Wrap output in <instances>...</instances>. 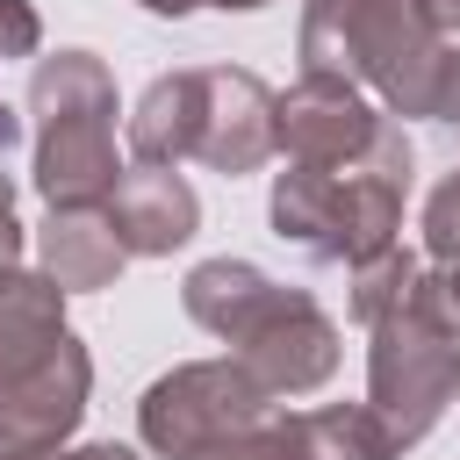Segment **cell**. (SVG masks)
<instances>
[{
    "instance_id": "cell-1",
    "label": "cell",
    "mask_w": 460,
    "mask_h": 460,
    "mask_svg": "<svg viewBox=\"0 0 460 460\" xmlns=\"http://www.w3.org/2000/svg\"><path fill=\"white\" fill-rule=\"evenodd\" d=\"M180 309L216 331L252 374L259 388L280 402V395H309L338 374V323L316 309L309 288H280L266 280L252 259H201L187 266L180 280Z\"/></svg>"
},
{
    "instance_id": "cell-2",
    "label": "cell",
    "mask_w": 460,
    "mask_h": 460,
    "mask_svg": "<svg viewBox=\"0 0 460 460\" xmlns=\"http://www.w3.org/2000/svg\"><path fill=\"white\" fill-rule=\"evenodd\" d=\"M410 129L388 115V129L374 137V151L359 165H288L273 172V237L295 244L316 266H359L374 252L395 244L402 230V201H410Z\"/></svg>"
},
{
    "instance_id": "cell-3",
    "label": "cell",
    "mask_w": 460,
    "mask_h": 460,
    "mask_svg": "<svg viewBox=\"0 0 460 460\" xmlns=\"http://www.w3.org/2000/svg\"><path fill=\"white\" fill-rule=\"evenodd\" d=\"M302 72H331L374 86L395 122L431 115L438 36L424 29L417 0H302Z\"/></svg>"
},
{
    "instance_id": "cell-4",
    "label": "cell",
    "mask_w": 460,
    "mask_h": 460,
    "mask_svg": "<svg viewBox=\"0 0 460 460\" xmlns=\"http://www.w3.org/2000/svg\"><path fill=\"white\" fill-rule=\"evenodd\" d=\"M367 410L381 417L388 446L410 453L460 402V331L438 316L431 280L417 273L410 295L367 323Z\"/></svg>"
},
{
    "instance_id": "cell-5",
    "label": "cell",
    "mask_w": 460,
    "mask_h": 460,
    "mask_svg": "<svg viewBox=\"0 0 460 460\" xmlns=\"http://www.w3.org/2000/svg\"><path fill=\"white\" fill-rule=\"evenodd\" d=\"M266 410H273V395L259 388V374H252L237 352H223V359H187V367H172V374H158V381L144 388V402H137V438H144V453H158V460H187V453H201V446L259 424Z\"/></svg>"
},
{
    "instance_id": "cell-6",
    "label": "cell",
    "mask_w": 460,
    "mask_h": 460,
    "mask_svg": "<svg viewBox=\"0 0 460 460\" xmlns=\"http://www.w3.org/2000/svg\"><path fill=\"white\" fill-rule=\"evenodd\" d=\"M381 129L388 108H374L352 79L302 72L288 93H273V151L288 165H359Z\"/></svg>"
},
{
    "instance_id": "cell-7",
    "label": "cell",
    "mask_w": 460,
    "mask_h": 460,
    "mask_svg": "<svg viewBox=\"0 0 460 460\" xmlns=\"http://www.w3.org/2000/svg\"><path fill=\"white\" fill-rule=\"evenodd\" d=\"M93 395V352L79 345V331H65L29 374L0 381V453H58Z\"/></svg>"
},
{
    "instance_id": "cell-8",
    "label": "cell",
    "mask_w": 460,
    "mask_h": 460,
    "mask_svg": "<svg viewBox=\"0 0 460 460\" xmlns=\"http://www.w3.org/2000/svg\"><path fill=\"white\" fill-rule=\"evenodd\" d=\"M194 158L223 180H244L273 158V86L244 65H201Z\"/></svg>"
},
{
    "instance_id": "cell-9",
    "label": "cell",
    "mask_w": 460,
    "mask_h": 460,
    "mask_svg": "<svg viewBox=\"0 0 460 460\" xmlns=\"http://www.w3.org/2000/svg\"><path fill=\"white\" fill-rule=\"evenodd\" d=\"M115 115L122 108H72V115H36V194L50 208H101L122 180L115 151Z\"/></svg>"
},
{
    "instance_id": "cell-10",
    "label": "cell",
    "mask_w": 460,
    "mask_h": 460,
    "mask_svg": "<svg viewBox=\"0 0 460 460\" xmlns=\"http://www.w3.org/2000/svg\"><path fill=\"white\" fill-rule=\"evenodd\" d=\"M108 223H115V237H122L129 259H165V252H180L201 230V201L180 180V165H137V172L115 180Z\"/></svg>"
},
{
    "instance_id": "cell-11",
    "label": "cell",
    "mask_w": 460,
    "mask_h": 460,
    "mask_svg": "<svg viewBox=\"0 0 460 460\" xmlns=\"http://www.w3.org/2000/svg\"><path fill=\"white\" fill-rule=\"evenodd\" d=\"M36 266L65 288V295H93V288H115L129 252L108 223V201L101 208H50L43 230H36Z\"/></svg>"
},
{
    "instance_id": "cell-12",
    "label": "cell",
    "mask_w": 460,
    "mask_h": 460,
    "mask_svg": "<svg viewBox=\"0 0 460 460\" xmlns=\"http://www.w3.org/2000/svg\"><path fill=\"white\" fill-rule=\"evenodd\" d=\"M72 323H65V288L36 266H14L7 280H0V381H14V374H29L58 338H65Z\"/></svg>"
},
{
    "instance_id": "cell-13",
    "label": "cell",
    "mask_w": 460,
    "mask_h": 460,
    "mask_svg": "<svg viewBox=\"0 0 460 460\" xmlns=\"http://www.w3.org/2000/svg\"><path fill=\"white\" fill-rule=\"evenodd\" d=\"M194 115H201V65L158 72L144 101L129 108V158L137 165H180L194 158Z\"/></svg>"
},
{
    "instance_id": "cell-14",
    "label": "cell",
    "mask_w": 460,
    "mask_h": 460,
    "mask_svg": "<svg viewBox=\"0 0 460 460\" xmlns=\"http://www.w3.org/2000/svg\"><path fill=\"white\" fill-rule=\"evenodd\" d=\"M302 438H309V460H395V446H388V431L367 402L302 410Z\"/></svg>"
},
{
    "instance_id": "cell-15",
    "label": "cell",
    "mask_w": 460,
    "mask_h": 460,
    "mask_svg": "<svg viewBox=\"0 0 460 460\" xmlns=\"http://www.w3.org/2000/svg\"><path fill=\"white\" fill-rule=\"evenodd\" d=\"M424 273V259L417 252H402V244H388V252H374V259H359V266H345V316L352 323H374L381 309H395L402 295H410V280Z\"/></svg>"
},
{
    "instance_id": "cell-16",
    "label": "cell",
    "mask_w": 460,
    "mask_h": 460,
    "mask_svg": "<svg viewBox=\"0 0 460 460\" xmlns=\"http://www.w3.org/2000/svg\"><path fill=\"white\" fill-rule=\"evenodd\" d=\"M187 460H309V438H302V410H266L259 424L187 453Z\"/></svg>"
},
{
    "instance_id": "cell-17",
    "label": "cell",
    "mask_w": 460,
    "mask_h": 460,
    "mask_svg": "<svg viewBox=\"0 0 460 460\" xmlns=\"http://www.w3.org/2000/svg\"><path fill=\"white\" fill-rule=\"evenodd\" d=\"M460 259V165L424 194V266Z\"/></svg>"
},
{
    "instance_id": "cell-18",
    "label": "cell",
    "mask_w": 460,
    "mask_h": 460,
    "mask_svg": "<svg viewBox=\"0 0 460 460\" xmlns=\"http://www.w3.org/2000/svg\"><path fill=\"white\" fill-rule=\"evenodd\" d=\"M43 50V14L29 0H0V65L7 58H36Z\"/></svg>"
},
{
    "instance_id": "cell-19",
    "label": "cell",
    "mask_w": 460,
    "mask_h": 460,
    "mask_svg": "<svg viewBox=\"0 0 460 460\" xmlns=\"http://www.w3.org/2000/svg\"><path fill=\"white\" fill-rule=\"evenodd\" d=\"M424 122H453L460 129V43H438V72H431V115Z\"/></svg>"
},
{
    "instance_id": "cell-20",
    "label": "cell",
    "mask_w": 460,
    "mask_h": 460,
    "mask_svg": "<svg viewBox=\"0 0 460 460\" xmlns=\"http://www.w3.org/2000/svg\"><path fill=\"white\" fill-rule=\"evenodd\" d=\"M424 280H431V302H438V316L460 331V259H446V266H424Z\"/></svg>"
},
{
    "instance_id": "cell-21",
    "label": "cell",
    "mask_w": 460,
    "mask_h": 460,
    "mask_svg": "<svg viewBox=\"0 0 460 460\" xmlns=\"http://www.w3.org/2000/svg\"><path fill=\"white\" fill-rule=\"evenodd\" d=\"M417 14L438 43H460V0H417Z\"/></svg>"
},
{
    "instance_id": "cell-22",
    "label": "cell",
    "mask_w": 460,
    "mask_h": 460,
    "mask_svg": "<svg viewBox=\"0 0 460 460\" xmlns=\"http://www.w3.org/2000/svg\"><path fill=\"white\" fill-rule=\"evenodd\" d=\"M43 460H144V453L137 446H115V438H93V446H58Z\"/></svg>"
},
{
    "instance_id": "cell-23",
    "label": "cell",
    "mask_w": 460,
    "mask_h": 460,
    "mask_svg": "<svg viewBox=\"0 0 460 460\" xmlns=\"http://www.w3.org/2000/svg\"><path fill=\"white\" fill-rule=\"evenodd\" d=\"M144 14H158V22H180V14H194V7H208V0H137Z\"/></svg>"
},
{
    "instance_id": "cell-24",
    "label": "cell",
    "mask_w": 460,
    "mask_h": 460,
    "mask_svg": "<svg viewBox=\"0 0 460 460\" xmlns=\"http://www.w3.org/2000/svg\"><path fill=\"white\" fill-rule=\"evenodd\" d=\"M0 237H22V216H14V187H7V172H0Z\"/></svg>"
},
{
    "instance_id": "cell-25",
    "label": "cell",
    "mask_w": 460,
    "mask_h": 460,
    "mask_svg": "<svg viewBox=\"0 0 460 460\" xmlns=\"http://www.w3.org/2000/svg\"><path fill=\"white\" fill-rule=\"evenodd\" d=\"M14 144H22V115H14V108H7V101H0V158H7V151H14Z\"/></svg>"
},
{
    "instance_id": "cell-26",
    "label": "cell",
    "mask_w": 460,
    "mask_h": 460,
    "mask_svg": "<svg viewBox=\"0 0 460 460\" xmlns=\"http://www.w3.org/2000/svg\"><path fill=\"white\" fill-rule=\"evenodd\" d=\"M14 266H22V237H0V280H7Z\"/></svg>"
},
{
    "instance_id": "cell-27",
    "label": "cell",
    "mask_w": 460,
    "mask_h": 460,
    "mask_svg": "<svg viewBox=\"0 0 460 460\" xmlns=\"http://www.w3.org/2000/svg\"><path fill=\"white\" fill-rule=\"evenodd\" d=\"M208 7H223V14H259L266 0H208Z\"/></svg>"
},
{
    "instance_id": "cell-28",
    "label": "cell",
    "mask_w": 460,
    "mask_h": 460,
    "mask_svg": "<svg viewBox=\"0 0 460 460\" xmlns=\"http://www.w3.org/2000/svg\"><path fill=\"white\" fill-rule=\"evenodd\" d=\"M0 460H43V453H0Z\"/></svg>"
}]
</instances>
